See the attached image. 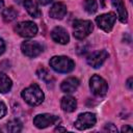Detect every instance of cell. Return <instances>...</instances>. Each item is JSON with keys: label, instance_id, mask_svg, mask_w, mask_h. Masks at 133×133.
Instances as JSON below:
<instances>
[{"label": "cell", "instance_id": "cell-1", "mask_svg": "<svg viewBox=\"0 0 133 133\" xmlns=\"http://www.w3.org/2000/svg\"><path fill=\"white\" fill-rule=\"evenodd\" d=\"M21 96L25 100V102L30 106H37L42 104L45 98L43 90L36 83H33L30 86L23 89Z\"/></svg>", "mask_w": 133, "mask_h": 133}, {"label": "cell", "instance_id": "cell-2", "mask_svg": "<svg viewBox=\"0 0 133 133\" xmlns=\"http://www.w3.org/2000/svg\"><path fill=\"white\" fill-rule=\"evenodd\" d=\"M50 66L58 73H70L74 70V61L66 56H53L50 59Z\"/></svg>", "mask_w": 133, "mask_h": 133}, {"label": "cell", "instance_id": "cell-3", "mask_svg": "<svg viewBox=\"0 0 133 133\" xmlns=\"http://www.w3.org/2000/svg\"><path fill=\"white\" fill-rule=\"evenodd\" d=\"M94 29L92 23L88 20H76L73 24L74 36L77 39H83L88 36Z\"/></svg>", "mask_w": 133, "mask_h": 133}, {"label": "cell", "instance_id": "cell-4", "mask_svg": "<svg viewBox=\"0 0 133 133\" xmlns=\"http://www.w3.org/2000/svg\"><path fill=\"white\" fill-rule=\"evenodd\" d=\"M59 123H60V118L58 116L49 113L37 114L33 118V125L38 129H44L52 125H58Z\"/></svg>", "mask_w": 133, "mask_h": 133}, {"label": "cell", "instance_id": "cell-5", "mask_svg": "<svg viewBox=\"0 0 133 133\" xmlns=\"http://www.w3.org/2000/svg\"><path fill=\"white\" fill-rule=\"evenodd\" d=\"M15 30L20 36L29 38V37H33L37 33V26L33 22L24 21L18 23L15 27Z\"/></svg>", "mask_w": 133, "mask_h": 133}, {"label": "cell", "instance_id": "cell-6", "mask_svg": "<svg viewBox=\"0 0 133 133\" xmlns=\"http://www.w3.org/2000/svg\"><path fill=\"white\" fill-rule=\"evenodd\" d=\"M89 87H90V90L92 91V94L98 96V97L105 96L107 90H108L107 82L102 77H100L98 75H94L90 78V80H89Z\"/></svg>", "mask_w": 133, "mask_h": 133}, {"label": "cell", "instance_id": "cell-7", "mask_svg": "<svg viewBox=\"0 0 133 133\" xmlns=\"http://www.w3.org/2000/svg\"><path fill=\"white\" fill-rule=\"evenodd\" d=\"M96 115L91 112H84L78 115L76 122H75V127L78 130H85L90 127H92L96 124Z\"/></svg>", "mask_w": 133, "mask_h": 133}, {"label": "cell", "instance_id": "cell-8", "mask_svg": "<svg viewBox=\"0 0 133 133\" xmlns=\"http://www.w3.org/2000/svg\"><path fill=\"white\" fill-rule=\"evenodd\" d=\"M115 20H116V15L114 12H107L96 18L97 25L106 32H109L112 29Z\"/></svg>", "mask_w": 133, "mask_h": 133}, {"label": "cell", "instance_id": "cell-9", "mask_svg": "<svg viewBox=\"0 0 133 133\" xmlns=\"http://www.w3.org/2000/svg\"><path fill=\"white\" fill-rule=\"evenodd\" d=\"M21 50L23 54H25L28 57H35L39 55L43 51V46L33 41H26L21 45Z\"/></svg>", "mask_w": 133, "mask_h": 133}, {"label": "cell", "instance_id": "cell-10", "mask_svg": "<svg viewBox=\"0 0 133 133\" xmlns=\"http://www.w3.org/2000/svg\"><path fill=\"white\" fill-rule=\"evenodd\" d=\"M108 57V53L106 50H99L96 51L94 53H91L88 57H87V63L92 66V68H100L104 61L107 59Z\"/></svg>", "mask_w": 133, "mask_h": 133}, {"label": "cell", "instance_id": "cell-11", "mask_svg": "<svg viewBox=\"0 0 133 133\" xmlns=\"http://www.w3.org/2000/svg\"><path fill=\"white\" fill-rule=\"evenodd\" d=\"M51 37L54 42H56L58 44H61V45H65L70 41V37H69V34H68L66 30L62 27H59V26L55 27L51 31Z\"/></svg>", "mask_w": 133, "mask_h": 133}, {"label": "cell", "instance_id": "cell-12", "mask_svg": "<svg viewBox=\"0 0 133 133\" xmlns=\"http://www.w3.org/2000/svg\"><path fill=\"white\" fill-rule=\"evenodd\" d=\"M78 86H79V80L75 77H69L62 81L60 88L65 94H72L78 88Z\"/></svg>", "mask_w": 133, "mask_h": 133}, {"label": "cell", "instance_id": "cell-13", "mask_svg": "<svg viewBox=\"0 0 133 133\" xmlns=\"http://www.w3.org/2000/svg\"><path fill=\"white\" fill-rule=\"evenodd\" d=\"M66 14V6L61 3V2H56L52 5V7L50 8V11H49V15L51 18L53 19H62Z\"/></svg>", "mask_w": 133, "mask_h": 133}, {"label": "cell", "instance_id": "cell-14", "mask_svg": "<svg viewBox=\"0 0 133 133\" xmlns=\"http://www.w3.org/2000/svg\"><path fill=\"white\" fill-rule=\"evenodd\" d=\"M111 2H112V5L117 10V15H118L119 21L122 23H126L127 20H128V14H127L124 1L123 0H111Z\"/></svg>", "mask_w": 133, "mask_h": 133}, {"label": "cell", "instance_id": "cell-15", "mask_svg": "<svg viewBox=\"0 0 133 133\" xmlns=\"http://www.w3.org/2000/svg\"><path fill=\"white\" fill-rule=\"evenodd\" d=\"M60 106H61L62 110L65 112H73V111H75V109L77 107V102H76L75 98H73L71 96H66L61 99Z\"/></svg>", "mask_w": 133, "mask_h": 133}, {"label": "cell", "instance_id": "cell-16", "mask_svg": "<svg viewBox=\"0 0 133 133\" xmlns=\"http://www.w3.org/2000/svg\"><path fill=\"white\" fill-rule=\"evenodd\" d=\"M23 5H24V7L26 8L27 12H28L31 17H33V18H38V17L41 16V10H39V8L37 7L36 3L33 2L32 0H24Z\"/></svg>", "mask_w": 133, "mask_h": 133}, {"label": "cell", "instance_id": "cell-17", "mask_svg": "<svg viewBox=\"0 0 133 133\" xmlns=\"http://www.w3.org/2000/svg\"><path fill=\"white\" fill-rule=\"evenodd\" d=\"M11 80L10 78H8V76H6L4 73L0 72V92L5 94L8 92L11 88Z\"/></svg>", "mask_w": 133, "mask_h": 133}, {"label": "cell", "instance_id": "cell-18", "mask_svg": "<svg viewBox=\"0 0 133 133\" xmlns=\"http://www.w3.org/2000/svg\"><path fill=\"white\" fill-rule=\"evenodd\" d=\"M18 16L17 10L14 7H7L5 9H3L2 11V18L5 22H11L14 21Z\"/></svg>", "mask_w": 133, "mask_h": 133}, {"label": "cell", "instance_id": "cell-19", "mask_svg": "<svg viewBox=\"0 0 133 133\" xmlns=\"http://www.w3.org/2000/svg\"><path fill=\"white\" fill-rule=\"evenodd\" d=\"M6 129L8 132H11V133L20 132L22 130V123L19 119H11L7 123Z\"/></svg>", "mask_w": 133, "mask_h": 133}, {"label": "cell", "instance_id": "cell-20", "mask_svg": "<svg viewBox=\"0 0 133 133\" xmlns=\"http://www.w3.org/2000/svg\"><path fill=\"white\" fill-rule=\"evenodd\" d=\"M36 75L39 79H42L43 81H45L46 83H50L53 81V77L50 75V73L46 70V69H38L36 72Z\"/></svg>", "mask_w": 133, "mask_h": 133}, {"label": "cell", "instance_id": "cell-21", "mask_svg": "<svg viewBox=\"0 0 133 133\" xmlns=\"http://www.w3.org/2000/svg\"><path fill=\"white\" fill-rule=\"evenodd\" d=\"M83 6H84V9L88 14H95L98 9V5H97L96 0H84Z\"/></svg>", "mask_w": 133, "mask_h": 133}, {"label": "cell", "instance_id": "cell-22", "mask_svg": "<svg viewBox=\"0 0 133 133\" xmlns=\"http://www.w3.org/2000/svg\"><path fill=\"white\" fill-rule=\"evenodd\" d=\"M105 131H108V132H117V129L116 127L113 125V124H107L104 128Z\"/></svg>", "mask_w": 133, "mask_h": 133}, {"label": "cell", "instance_id": "cell-23", "mask_svg": "<svg viewBox=\"0 0 133 133\" xmlns=\"http://www.w3.org/2000/svg\"><path fill=\"white\" fill-rule=\"evenodd\" d=\"M6 114V106L4 103L0 102V118H2Z\"/></svg>", "mask_w": 133, "mask_h": 133}, {"label": "cell", "instance_id": "cell-24", "mask_svg": "<svg viewBox=\"0 0 133 133\" xmlns=\"http://www.w3.org/2000/svg\"><path fill=\"white\" fill-rule=\"evenodd\" d=\"M4 50H5V44H4L3 39H2V38H0V55L4 52Z\"/></svg>", "mask_w": 133, "mask_h": 133}, {"label": "cell", "instance_id": "cell-25", "mask_svg": "<svg viewBox=\"0 0 133 133\" xmlns=\"http://www.w3.org/2000/svg\"><path fill=\"white\" fill-rule=\"evenodd\" d=\"M133 129L130 127V126H125L122 128V132H132Z\"/></svg>", "mask_w": 133, "mask_h": 133}, {"label": "cell", "instance_id": "cell-26", "mask_svg": "<svg viewBox=\"0 0 133 133\" xmlns=\"http://www.w3.org/2000/svg\"><path fill=\"white\" fill-rule=\"evenodd\" d=\"M53 0H38V2L42 4V5H47V4H49L50 2H52Z\"/></svg>", "mask_w": 133, "mask_h": 133}, {"label": "cell", "instance_id": "cell-27", "mask_svg": "<svg viewBox=\"0 0 133 133\" xmlns=\"http://www.w3.org/2000/svg\"><path fill=\"white\" fill-rule=\"evenodd\" d=\"M127 86L129 89H132V78H129L127 81Z\"/></svg>", "mask_w": 133, "mask_h": 133}, {"label": "cell", "instance_id": "cell-28", "mask_svg": "<svg viewBox=\"0 0 133 133\" xmlns=\"http://www.w3.org/2000/svg\"><path fill=\"white\" fill-rule=\"evenodd\" d=\"M54 131H55V132H60V131L64 132V131H66V129H65V128H62V127H57Z\"/></svg>", "mask_w": 133, "mask_h": 133}, {"label": "cell", "instance_id": "cell-29", "mask_svg": "<svg viewBox=\"0 0 133 133\" xmlns=\"http://www.w3.org/2000/svg\"><path fill=\"white\" fill-rule=\"evenodd\" d=\"M3 5H4L3 0H0V8H2V7H3Z\"/></svg>", "mask_w": 133, "mask_h": 133}, {"label": "cell", "instance_id": "cell-30", "mask_svg": "<svg viewBox=\"0 0 133 133\" xmlns=\"http://www.w3.org/2000/svg\"><path fill=\"white\" fill-rule=\"evenodd\" d=\"M17 3H23L24 2V0H15Z\"/></svg>", "mask_w": 133, "mask_h": 133}]
</instances>
